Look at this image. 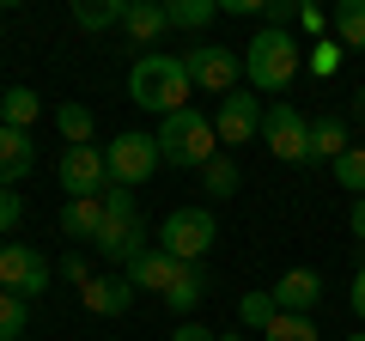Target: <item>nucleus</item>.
I'll return each mask as SVG.
<instances>
[{
    "label": "nucleus",
    "mask_w": 365,
    "mask_h": 341,
    "mask_svg": "<svg viewBox=\"0 0 365 341\" xmlns=\"http://www.w3.org/2000/svg\"><path fill=\"white\" fill-rule=\"evenodd\" d=\"M201 183H207V195H237V165L220 153L207 170H201Z\"/></svg>",
    "instance_id": "obj_29"
},
{
    "label": "nucleus",
    "mask_w": 365,
    "mask_h": 341,
    "mask_svg": "<svg viewBox=\"0 0 365 341\" xmlns=\"http://www.w3.org/2000/svg\"><path fill=\"white\" fill-rule=\"evenodd\" d=\"M122 19H128V0H79L73 6L79 31H110V25H122Z\"/></svg>",
    "instance_id": "obj_22"
},
{
    "label": "nucleus",
    "mask_w": 365,
    "mask_h": 341,
    "mask_svg": "<svg viewBox=\"0 0 365 341\" xmlns=\"http://www.w3.org/2000/svg\"><path fill=\"white\" fill-rule=\"evenodd\" d=\"M31 329V299L19 292H0V341H19Z\"/></svg>",
    "instance_id": "obj_26"
},
{
    "label": "nucleus",
    "mask_w": 365,
    "mask_h": 341,
    "mask_svg": "<svg viewBox=\"0 0 365 341\" xmlns=\"http://www.w3.org/2000/svg\"><path fill=\"white\" fill-rule=\"evenodd\" d=\"M182 67H189V86H201V92H213V98H232L237 79H244V49L195 43V49L182 55Z\"/></svg>",
    "instance_id": "obj_5"
},
{
    "label": "nucleus",
    "mask_w": 365,
    "mask_h": 341,
    "mask_svg": "<svg viewBox=\"0 0 365 341\" xmlns=\"http://www.w3.org/2000/svg\"><path fill=\"white\" fill-rule=\"evenodd\" d=\"M353 238H359V244H365V195L353 201Z\"/></svg>",
    "instance_id": "obj_36"
},
{
    "label": "nucleus",
    "mask_w": 365,
    "mask_h": 341,
    "mask_svg": "<svg viewBox=\"0 0 365 341\" xmlns=\"http://www.w3.org/2000/svg\"><path fill=\"white\" fill-rule=\"evenodd\" d=\"M353 317H359V323H365V263L353 268Z\"/></svg>",
    "instance_id": "obj_34"
},
{
    "label": "nucleus",
    "mask_w": 365,
    "mask_h": 341,
    "mask_svg": "<svg viewBox=\"0 0 365 341\" xmlns=\"http://www.w3.org/2000/svg\"><path fill=\"white\" fill-rule=\"evenodd\" d=\"M347 341H365V329H353V335H347Z\"/></svg>",
    "instance_id": "obj_39"
},
{
    "label": "nucleus",
    "mask_w": 365,
    "mask_h": 341,
    "mask_svg": "<svg viewBox=\"0 0 365 341\" xmlns=\"http://www.w3.org/2000/svg\"><path fill=\"white\" fill-rule=\"evenodd\" d=\"M19 220H25V201H19V195H13V189H0V238L13 232V225H19Z\"/></svg>",
    "instance_id": "obj_30"
},
{
    "label": "nucleus",
    "mask_w": 365,
    "mask_h": 341,
    "mask_svg": "<svg viewBox=\"0 0 365 341\" xmlns=\"http://www.w3.org/2000/svg\"><path fill=\"white\" fill-rule=\"evenodd\" d=\"M329 170H335V183L347 189L353 201L365 195V146H347V153H341V158H335V165H329Z\"/></svg>",
    "instance_id": "obj_24"
},
{
    "label": "nucleus",
    "mask_w": 365,
    "mask_h": 341,
    "mask_svg": "<svg viewBox=\"0 0 365 341\" xmlns=\"http://www.w3.org/2000/svg\"><path fill=\"white\" fill-rule=\"evenodd\" d=\"M213 244H220V220H213L207 208H177L158 225V250L177 256V263H201Z\"/></svg>",
    "instance_id": "obj_4"
},
{
    "label": "nucleus",
    "mask_w": 365,
    "mask_h": 341,
    "mask_svg": "<svg viewBox=\"0 0 365 341\" xmlns=\"http://www.w3.org/2000/svg\"><path fill=\"white\" fill-rule=\"evenodd\" d=\"M61 280H67V287H86V280H91L86 256H61Z\"/></svg>",
    "instance_id": "obj_32"
},
{
    "label": "nucleus",
    "mask_w": 365,
    "mask_h": 341,
    "mask_svg": "<svg viewBox=\"0 0 365 341\" xmlns=\"http://www.w3.org/2000/svg\"><path fill=\"white\" fill-rule=\"evenodd\" d=\"M55 128L67 134V146H91V128H98V122H91L86 104H61L55 110Z\"/></svg>",
    "instance_id": "obj_25"
},
{
    "label": "nucleus",
    "mask_w": 365,
    "mask_h": 341,
    "mask_svg": "<svg viewBox=\"0 0 365 341\" xmlns=\"http://www.w3.org/2000/svg\"><path fill=\"white\" fill-rule=\"evenodd\" d=\"M220 341H244V329H220Z\"/></svg>",
    "instance_id": "obj_37"
},
{
    "label": "nucleus",
    "mask_w": 365,
    "mask_h": 341,
    "mask_svg": "<svg viewBox=\"0 0 365 341\" xmlns=\"http://www.w3.org/2000/svg\"><path fill=\"white\" fill-rule=\"evenodd\" d=\"M122 31H128L134 43H158L170 31V6H158V0H128V19H122Z\"/></svg>",
    "instance_id": "obj_16"
},
{
    "label": "nucleus",
    "mask_w": 365,
    "mask_h": 341,
    "mask_svg": "<svg viewBox=\"0 0 365 341\" xmlns=\"http://www.w3.org/2000/svg\"><path fill=\"white\" fill-rule=\"evenodd\" d=\"M43 116V98L31 92V86H13V92H0V128H19L31 134V122Z\"/></svg>",
    "instance_id": "obj_18"
},
{
    "label": "nucleus",
    "mask_w": 365,
    "mask_h": 341,
    "mask_svg": "<svg viewBox=\"0 0 365 341\" xmlns=\"http://www.w3.org/2000/svg\"><path fill=\"white\" fill-rule=\"evenodd\" d=\"M341 67V43H317L311 49V73H335Z\"/></svg>",
    "instance_id": "obj_31"
},
{
    "label": "nucleus",
    "mask_w": 365,
    "mask_h": 341,
    "mask_svg": "<svg viewBox=\"0 0 365 341\" xmlns=\"http://www.w3.org/2000/svg\"><path fill=\"white\" fill-rule=\"evenodd\" d=\"M104 213H140V208H134V195H128V189H116V183H110V189H104Z\"/></svg>",
    "instance_id": "obj_33"
},
{
    "label": "nucleus",
    "mask_w": 365,
    "mask_h": 341,
    "mask_svg": "<svg viewBox=\"0 0 365 341\" xmlns=\"http://www.w3.org/2000/svg\"><path fill=\"white\" fill-rule=\"evenodd\" d=\"M213 19H220L213 0H170V25H182V31H207Z\"/></svg>",
    "instance_id": "obj_27"
},
{
    "label": "nucleus",
    "mask_w": 365,
    "mask_h": 341,
    "mask_svg": "<svg viewBox=\"0 0 365 341\" xmlns=\"http://www.w3.org/2000/svg\"><path fill=\"white\" fill-rule=\"evenodd\" d=\"M170 341H220V335H213V329H201V323H177V335H170Z\"/></svg>",
    "instance_id": "obj_35"
},
{
    "label": "nucleus",
    "mask_w": 365,
    "mask_h": 341,
    "mask_svg": "<svg viewBox=\"0 0 365 341\" xmlns=\"http://www.w3.org/2000/svg\"><path fill=\"white\" fill-rule=\"evenodd\" d=\"M262 116H268V110L256 104V92H250V86H237L232 98H220V110H213V128H220V146H244V141H256Z\"/></svg>",
    "instance_id": "obj_11"
},
{
    "label": "nucleus",
    "mask_w": 365,
    "mask_h": 341,
    "mask_svg": "<svg viewBox=\"0 0 365 341\" xmlns=\"http://www.w3.org/2000/svg\"><path fill=\"white\" fill-rule=\"evenodd\" d=\"M79 292H86V311H98V317H122L134 305V280L128 275H91Z\"/></svg>",
    "instance_id": "obj_13"
},
{
    "label": "nucleus",
    "mask_w": 365,
    "mask_h": 341,
    "mask_svg": "<svg viewBox=\"0 0 365 341\" xmlns=\"http://www.w3.org/2000/svg\"><path fill=\"white\" fill-rule=\"evenodd\" d=\"M177 275H182V263H177V256H165V250H146V256H140V263H134L128 268V280H134V292H158V299H165V292L170 287H177Z\"/></svg>",
    "instance_id": "obj_14"
},
{
    "label": "nucleus",
    "mask_w": 365,
    "mask_h": 341,
    "mask_svg": "<svg viewBox=\"0 0 365 341\" xmlns=\"http://www.w3.org/2000/svg\"><path fill=\"white\" fill-rule=\"evenodd\" d=\"M359 122H365V79H359Z\"/></svg>",
    "instance_id": "obj_38"
},
{
    "label": "nucleus",
    "mask_w": 365,
    "mask_h": 341,
    "mask_svg": "<svg viewBox=\"0 0 365 341\" xmlns=\"http://www.w3.org/2000/svg\"><path fill=\"white\" fill-rule=\"evenodd\" d=\"M274 305H280V311H292V317H311V305L323 299V275H317V268H287V275L274 280Z\"/></svg>",
    "instance_id": "obj_12"
},
{
    "label": "nucleus",
    "mask_w": 365,
    "mask_h": 341,
    "mask_svg": "<svg viewBox=\"0 0 365 341\" xmlns=\"http://www.w3.org/2000/svg\"><path fill=\"white\" fill-rule=\"evenodd\" d=\"M201 299H207V275H201V263H182V275H177V287L165 292V305H170L177 317H189Z\"/></svg>",
    "instance_id": "obj_19"
},
{
    "label": "nucleus",
    "mask_w": 365,
    "mask_h": 341,
    "mask_svg": "<svg viewBox=\"0 0 365 341\" xmlns=\"http://www.w3.org/2000/svg\"><path fill=\"white\" fill-rule=\"evenodd\" d=\"M31 165H37V146H31V134L0 128V189L25 183V177H31Z\"/></svg>",
    "instance_id": "obj_15"
},
{
    "label": "nucleus",
    "mask_w": 365,
    "mask_h": 341,
    "mask_svg": "<svg viewBox=\"0 0 365 341\" xmlns=\"http://www.w3.org/2000/svg\"><path fill=\"white\" fill-rule=\"evenodd\" d=\"M91 250L104 256V263H122V268H134L146 256V225H140V213H104V232L91 238Z\"/></svg>",
    "instance_id": "obj_9"
},
{
    "label": "nucleus",
    "mask_w": 365,
    "mask_h": 341,
    "mask_svg": "<svg viewBox=\"0 0 365 341\" xmlns=\"http://www.w3.org/2000/svg\"><path fill=\"white\" fill-rule=\"evenodd\" d=\"M55 280V268L43 263L31 244H0V292H19V299H37Z\"/></svg>",
    "instance_id": "obj_8"
},
{
    "label": "nucleus",
    "mask_w": 365,
    "mask_h": 341,
    "mask_svg": "<svg viewBox=\"0 0 365 341\" xmlns=\"http://www.w3.org/2000/svg\"><path fill=\"white\" fill-rule=\"evenodd\" d=\"M104 165H110V183H116V189H140L146 177L165 165V158H158V134H140V128L116 134L110 153H104Z\"/></svg>",
    "instance_id": "obj_6"
},
{
    "label": "nucleus",
    "mask_w": 365,
    "mask_h": 341,
    "mask_svg": "<svg viewBox=\"0 0 365 341\" xmlns=\"http://www.w3.org/2000/svg\"><path fill=\"white\" fill-rule=\"evenodd\" d=\"M329 25H335L341 49H365V0H341L335 13H329Z\"/></svg>",
    "instance_id": "obj_21"
},
{
    "label": "nucleus",
    "mask_w": 365,
    "mask_h": 341,
    "mask_svg": "<svg viewBox=\"0 0 365 341\" xmlns=\"http://www.w3.org/2000/svg\"><path fill=\"white\" fill-rule=\"evenodd\" d=\"M158 158H165V165H182V170H207L213 158H220V128H213V116H201V110L165 116L158 122Z\"/></svg>",
    "instance_id": "obj_3"
},
{
    "label": "nucleus",
    "mask_w": 365,
    "mask_h": 341,
    "mask_svg": "<svg viewBox=\"0 0 365 341\" xmlns=\"http://www.w3.org/2000/svg\"><path fill=\"white\" fill-rule=\"evenodd\" d=\"M189 67H182V55H140V61L128 67V98L140 110H153L158 122L165 116H177V110H189Z\"/></svg>",
    "instance_id": "obj_1"
},
{
    "label": "nucleus",
    "mask_w": 365,
    "mask_h": 341,
    "mask_svg": "<svg viewBox=\"0 0 365 341\" xmlns=\"http://www.w3.org/2000/svg\"><path fill=\"white\" fill-rule=\"evenodd\" d=\"M61 189L73 201H98L110 189V165H104V153L98 146H67L61 153Z\"/></svg>",
    "instance_id": "obj_10"
},
{
    "label": "nucleus",
    "mask_w": 365,
    "mask_h": 341,
    "mask_svg": "<svg viewBox=\"0 0 365 341\" xmlns=\"http://www.w3.org/2000/svg\"><path fill=\"white\" fill-rule=\"evenodd\" d=\"M274 317H280L274 292H244V299H237V323H244V329H256V335L274 323Z\"/></svg>",
    "instance_id": "obj_23"
},
{
    "label": "nucleus",
    "mask_w": 365,
    "mask_h": 341,
    "mask_svg": "<svg viewBox=\"0 0 365 341\" xmlns=\"http://www.w3.org/2000/svg\"><path fill=\"white\" fill-rule=\"evenodd\" d=\"M262 341H317V323H311V317H292V311H280L268 329H262Z\"/></svg>",
    "instance_id": "obj_28"
},
{
    "label": "nucleus",
    "mask_w": 365,
    "mask_h": 341,
    "mask_svg": "<svg viewBox=\"0 0 365 341\" xmlns=\"http://www.w3.org/2000/svg\"><path fill=\"white\" fill-rule=\"evenodd\" d=\"M98 232H104V195H98V201H67V208H61V238L91 244Z\"/></svg>",
    "instance_id": "obj_17"
},
{
    "label": "nucleus",
    "mask_w": 365,
    "mask_h": 341,
    "mask_svg": "<svg viewBox=\"0 0 365 341\" xmlns=\"http://www.w3.org/2000/svg\"><path fill=\"white\" fill-rule=\"evenodd\" d=\"M299 67H304V49H299V37L292 31H274V25H262L256 37L244 43V79H250V92H287L292 79H299Z\"/></svg>",
    "instance_id": "obj_2"
},
{
    "label": "nucleus",
    "mask_w": 365,
    "mask_h": 341,
    "mask_svg": "<svg viewBox=\"0 0 365 341\" xmlns=\"http://www.w3.org/2000/svg\"><path fill=\"white\" fill-rule=\"evenodd\" d=\"M262 141H268V153L280 158V165H304L311 158V122H304L299 104H268V116H262Z\"/></svg>",
    "instance_id": "obj_7"
},
{
    "label": "nucleus",
    "mask_w": 365,
    "mask_h": 341,
    "mask_svg": "<svg viewBox=\"0 0 365 341\" xmlns=\"http://www.w3.org/2000/svg\"><path fill=\"white\" fill-rule=\"evenodd\" d=\"M347 146L353 141H347V122H341V116H317L311 122V158H329V165H335Z\"/></svg>",
    "instance_id": "obj_20"
}]
</instances>
